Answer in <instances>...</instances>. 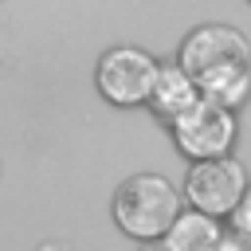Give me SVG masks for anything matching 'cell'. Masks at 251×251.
I'll return each mask as SVG.
<instances>
[{
    "instance_id": "cell-10",
    "label": "cell",
    "mask_w": 251,
    "mask_h": 251,
    "mask_svg": "<svg viewBox=\"0 0 251 251\" xmlns=\"http://www.w3.org/2000/svg\"><path fill=\"white\" fill-rule=\"evenodd\" d=\"M212 251H251V247H247V243H243L239 235H231V231H224V235H220V243H216Z\"/></svg>"
},
{
    "instance_id": "cell-4",
    "label": "cell",
    "mask_w": 251,
    "mask_h": 251,
    "mask_svg": "<svg viewBox=\"0 0 251 251\" xmlns=\"http://www.w3.org/2000/svg\"><path fill=\"white\" fill-rule=\"evenodd\" d=\"M153 78H157V59L145 55L141 47H114L98 59L94 71L98 94L114 106H141L153 90Z\"/></svg>"
},
{
    "instance_id": "cell-1",
    "label": "cell",
    "mask_w": 251,
    "mask_h": 251,
    "mask_svg": "<svg viewBox=\"0 0 251 251\" xmlns=\"http://www.w3.org/2000/svg\"><path fill=\"white\" fill-rule=\"evenodd\" d=\"M176 216H180V192L157 173H137L114 192V224L141 243L161 239Z\"/></svg>"
},
{
    "instance_id": "cell-7",
    "label": "cell",
    "mask_w": 251,
    "mask_h": 251,
    "mask_svg": "<svg viewBox=\"0 0 251 251\" xmlns=\"http://www.w3.org/2000/svg\"><path fill=\"white\" fill-rule=\"evenodd\" d=\"M192 82H196L204 102H216V106L235 114V106H243L251 98V63H224L216 71H204Z\"/></svg>"
},
{
    "instance_id": "cell-2",
    "label": "cell",
    "mask_w": 251,
    "mask_h": 251,
    "mask_svg": "<svg viewBox=\"0 0 251 251\" xmlns=\"http://www.w3.org/2000/svg\"><path fill=\"white\" fill-rule=\"evenodd\" d=\"M243 192H247V173L231 157L192 161V169L184 176V200H188V208H196V212H204L212 220L231 216V208L239 204Z\"/></svg>"
},
{
    "instance_id": "cell-6",
    "label": "cell",
    "mask_w": 251,
    "mask_h": 251,
    "mask_svg": "<svg viewBox=\"0 0 251 251\" xmlns=\"http://www.w3.org/2000/svg\"><path fill=\"white\" fill-rule=\"evenodd\" d=\"M145 102H149V110H153L157 118L173 122V118H180L188 106L200 102V90H196V82H192L176 63H169V67H157V78H153V90H149Z\"/></svg>"
},
{
    "instance_id": "cell-8",
    "label": "cell",
    "mask_w": 251,
    "mask_h": 251,
    "mask_svg": "<svg viewBox=\"0 0 251 251\" xmlns=\"http://www.w3.org/2000/svg\"><path fill=\"white\" fill-rule=\"evenodd\" d=\"M220 235H224L220 231V220L188 208V212H180L169 224V231L161 235V243H165V251H212L220 243Z\"/></svg>"
},
{
    "instance_id": "cell-5",
    "label": "cell",
    "mask_w": 251,
    "mask_h": 251,
    "mask_svg": "<svg viewBox=\"0 0 251 251\" xmlns=\"http://www.w3.org/2000/svg\"><path fill=\"white\" fill-rule=\"evenodd\" d=\"M224 63H251V43L227 24H204V27L188 31V39L180 43L176 67L188 78H200L204 71H216Z\"/></svg>"
},
{
    "instance_id": "cell-9",
    "label": "cell",
    "mask_w": 251,
    "mask_h": 251,
    "mask_svg": "<svg viewBox=\"0 0 251 251\" xmlns=\"http://www.w3.org/2000/svg\"><path fill=\"white\" fill-rule=\"evenodd\" d=\"M231 235H239V239L251 247V184H247V192L239 196V204L231 208Z\"/></svg>"
},
{
    "instance_id": "cell-11",
    "label": "cell",
    "mask_w": 251,
    "mask_h": 251,
    "mask_svg": "<svg viewBox=\"0 0 251 251\" xmlns=\"http://www.w3.org/2000/svg\"><path fill=\"white\" fill-rule=\"evenodd\" d=\"M141 251H165V243H161V239H149V243H145Z\"/></svg>"
},
{
    "instance_id": "cell-3",
    "label": "cell",
    "mask_w": 251,
    "mask_h": 251,
    "mask_svg": "<svg viewBox=\"0 0 251 251\" xmlns=\"http://www.w3.org/2000/svg\"><path fill=\"white\" fill-rule=\"evenodd\" d=\"M169 126H173L176 149L192 161L227 157V149L235 145V114L216 102H204V98L196 106H188L180 118H173Z\"/></svg>"
}]
</instances>
